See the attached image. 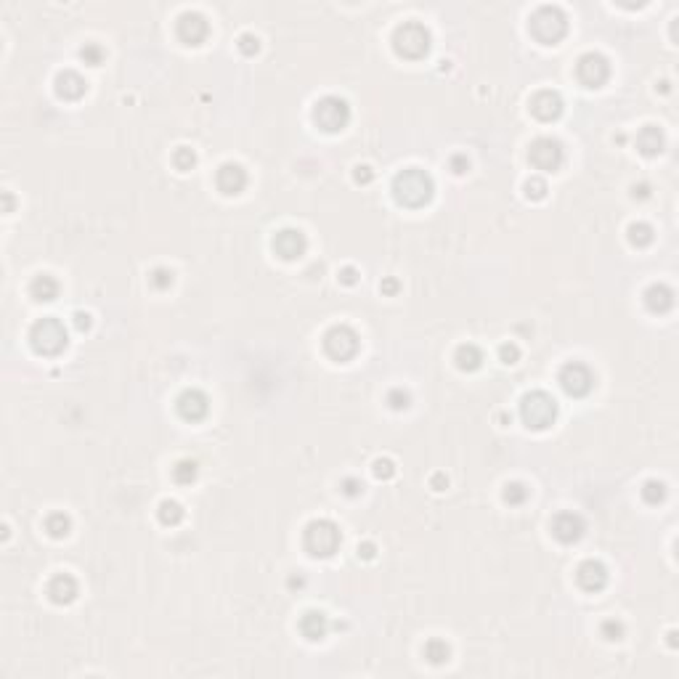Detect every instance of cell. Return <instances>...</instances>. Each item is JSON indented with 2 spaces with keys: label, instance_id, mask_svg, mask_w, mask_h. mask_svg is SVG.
<instances>
[{
  "label": "cell",
  "instance_id": "7dc6e473",
  "mask_svg": "<svg viewBox=\"0 0 679 679\" xmlns=\"http://www.w3.org/2000/svg\"><path fill=\"white\" fill-rule=\"evenodd\" d=\"M374 555H377V547H374L372 541H364V544H359V557H364V560H372Z\"/></svg>",
  "mask_w": 679,
  "mask_h": 679
},
{
  "label": "cell",
  "instance_id": "d6a6232c",
  "mask_svg": "<svg viewBox=\"0 0 679 679\" xmlns=\"http://www.w3.org/2000/svg\"><path fill=\"white\" fill-rule=\"evenodd\" d=\"M173 282H176V276H173V271H170V269H154L152 273H149V284H152L157 292H165V290H170V287H173Z\"/></svg>",
  "mask_w": 679,
  "mask_h": 679
},
{
  "label": "cell",
  "instance_id": "8992f818",
  "mask_svg": "<svg viewBox=\"0 0 679 679\" xmlns=\"http://www.w3.org/2000/svg\"><path fill=\"white\" fill-rule=\"evenodd\" d=\"M520 417L523 422L531 427V430H544L555 422L557 417V403L550 393L544 390H534V393H526L523 401H520Z\"/></svg>",
  "mask_w": 679,
  "mask_h": 679
},
{
  "label": "cell",
  "instance_id": "484cf974",
  "mask_svg": "<svg viewBox=\"0 0 679 679\" xmlns=\"http://www.w3.org/2000/svg\"><path fill=\"white\" fill-rule=\"evenodd\" d=\"M157 517H159V523H162V526H178L180 520H183V507H180L176 499L159 501Z\"/></svg>",
  "mask_w": 679,
  "mask_h": 679
},
{
  "label": "cell",
  "instance_id": "f907efd6",
  "mask_svg": "<svg viewBox=\"0 0 679 679\" xmlns=\"http://www.w3.org/2000/svg\"><path fill=\"white\" fill-rule=\"evenodd\" d=\"M11 207H13V199H11V194L6 192V194H3V210H6V213H11Z\"/></svg>",
  "mask_w": 679,
  "mask_h": 679
},
{
  "label": "cell",
  "instance_id": "681fc988",
  "mask_svg": "<svg viewBox=\"0 0 679 679\" xmlns=\"http://www.w3.org/2000/svg\"><path fill=\"white\" fill-rule=\"evenodd\" d=\"M446 486H449V478H446V475H441V473L433 475V488H436V491H443Z\"/></svg>",
  "mask_w": 679,
  "mask_h": 679
},
{
  "label": "cell",
  "instance_id": "5bb4252c",
  "mask_svg": "<svg viewBox=\"0 0 679 679\" xmlns=\"http://www.w3.org/2000/svg\"><path fill=\"white\" fill-rule=\"evenodd\" d=\"M308 250V239L300 229H282L273 236V252L284 260H297Z\"/></svg>",
  "mask_w": 679,
  "mask_h": 679
},
{
  "label": "cell",
  "instance_id": "603a6c76",
  "mask_svg": "<svg viewBox=\"0 0 679 679\" xmlns=\"http://www.w3.org/2000/svg\"><path fill=\"white\" fill-rule=\"evenodd\" d=\"M637 149L645 157H658V154L664 152V133H661V128L645 125L640 130V136H637Z\"/></svg>",
  "mask_w": 679,
  "mask_h": 679
},
{
  "label": "cell",
  "instance_id": "6da1fadb",
  "mask_svg": "<svg viewBox=\"0 0 679 679\" xmlns=\"http://www.w3.org/2000/svg\"><path fill=\"white\" fill-rule=\"evenodd\" d=\"M436 183L430 178V173H424L420 167H406L393 178V196L398 205L403 207H422L433 199Z\"/></svg>",
  "mask_w": 679,
  "mask_h": 679
},
{
  "label": "cell",
  "instance_id": "ffe728a7",
  "mask_svg": "<svg viewBox=\"0 0 679 679\" xmlns=\"http://www.w3.org/2000/svg\"><path fill=\"white\" fill-rule=\"evenodd\" d=\"M45 592H48V597H51V603L56 605H69L77 600V594H80V587H77V578L69 576V573H56V576L48 581V587H45Z\"/></svg>",
  "mask_w": 679,
  "mask_h": 679
},
{
  "label": "cell",
  "instance_id": "ab89813d",
  "mask_svg": "<svg viewBox=\"0 0 679 679\" xmlns=\"http://www.w3.org/2000/svg\"><path fill=\"white\" fill-rule=\"evenodd\" d=\"M372 473H374V478H380V480H390V478L396 475V464H393V459H374Z\"/></svg>",
  "mask_w": 679,
  "mask_h": 679
},
{
  "label": "cell",
  "instance_id": "30bf717a",
  "mask_svg": "<svg viewBox=\"0 0 679 679\" xmlns=\"http://www.w3.org/2000/svg\"><path fill=\"white\" fill-rule=\"evenodd\" d=\"M528 159H531V165L536 167V170L555 173V170H560V165H563L565 159L563 143L557 141V138H550V136H541V138H536V141L531 143Z\"/></svg>",
  "mask_w": 679,
  "mask_h": 679
},
{
  "label": "cell",
  "instance_id": "ee69618b",
  "mask_svg": "<svg viewBox=\"0 0 679 679\" xmlns=\"http://www.w3.org/2000/svg\"><path fill=\"white\" fill-rule=\"evenodd\" d=\"M337 276H340V282L348 284V287L359 282V271L353 269V266H345V269H340V273H337Z\"/></svg>",
  "mask_w": 679,
  "mask_h": 679
},
{
  "label": "cell",
  "instance_id": "8fae6325",
  "mask_svg": "<svg viewBox=\"0 0 679 679\" xmlns=\"http://www.w3.org/2000/svg\"><path fill=\"white\" fill-rule=\"evenodd\" d=\"M576 77L578 83L587 85V88H600L610 77V62L605 59L603 53H584L576 62Z\"/></svg>",
  "mask_w": 679,
  "mask_h": 679
},
{
  "label": "cell",
  "instance_id": "e0dca14e",
  "mask_svg": "<svg viewBox=\"0 0 679 679\" xmlns=\"http://www.w3.org/2000/svg\"><path fill=\"white\" fill-rule=\"evenodd\" d=\"M576 581L584 592H600L608 584V568L600 560H584L576 568Z\"/></svg>",
  "mask_w": 679,
  "mask_h": 679
},
{
  "label": "cell",
  "instance_id": "9a60e30c",
  "mask_svg": "<svg viewBox=\"0 0 679 679\" xmlns=\"http://www.w3.org/2000/svg\"><path fill=\"white\" fill-rule=\"evenodd\" d=\"M584 531H587V523L576 513H560L552 520V536L563 544H576L584 536Z\"/></svg>",
  "mask_w": 679,
  "mask_h": 679
},
{
  "label": "cell",
  "instance_id": "7402d4cb",
  "mask_svg": "<svg viewBox=\"0 0 679 679\" xmlns=\"http://www.w3.org/2000/svg\"><path fill=\"white\" fill-rule=\"evenodd\" d=\"M327 629H329V621L321 610H308L303 618H300V631L303 637L310 642H319L327 637Z\"/></svg>",
  "mask_w": 679,
  "mask_h": 679
},
{
  "label": "cell",
  "instance_id": "83f0119b",
  "mask_svg": "<svg viewBox=\"0 0 679 679\" xmlns=\"http://www.w3.org/2000/svg\"><path fill=\"white\" fill-rule=\"evenodd\" d=\"M45 531H48V534H51L53 538L69 536V531H72V520H69V515H64V513H51L48 517H45Z\"/></svg>",
  "mask_w": 679,
  "mask_h": 679
},
{
  "label": "cell",
  "instance_id": "b9f144b4",
  "mask_svg": "<svg viewBox=\"0 0 679 679\" xmlns=\"http://www.w3.org/2000/svg\"><path fill=\"white\" fill-rule=\"evenodd\" d=\"M340 488H343V494H345V496H359L361 491H364V483H361V480H356V478H343Z\"/></svg>",
  "mask_w": 679,
  "mask_h": 679
},
{
  "label": "cell",
  "instance_id": "5b68a950",
  "mask_svg": "<svg viewBox=\"0 0 679 679\" xmlns=\"http://www.w3.org/2000/svg\"><path fill=\"white\" fill-rule=\"evenodd\" d=\"M393 48L401 59H422L430 51V32L420 22H403L393 32Z\"/></svg>",
  "mask_w": 679,
  "mask_h": 679
},
{
  "label": "cell",
  "instance_id": "f6af8a7d",
  "mask_svg": "<svg viewBox=\"0 0 679 679\" xmlns=\"http://www.w3.org/2000/svg\"><path fill=\"white\" fill-rule=\"evenodd\" d=\"M372 167H366V165H359L356 167V173H353V178H356V183H369L372 180Z\"/></svg>",
  "mask_w": 679,
  "mask_h": 679
},
{
  "label": "cell",
  "instance_id": "1f68e13d",
  "mask_svg": "<svg viewBox=\"0 0 679 679\" xmlns=\"http://www.w3.org/2000/svg\"><path fill=\"white\" fill-rule=\"evenodd\" d=\"M642 499L648 501V504H661V501L666 499V486L661 480H648L642 486Z\"/></svg>",
  "mask_w": 679,
  "mask_h": 679
},
{
  "label": "cell",
  "instance_id": "7c38bea8",
  "mask_svg": "<svg viewBox=\"0 0 679 679\" xmlns=\"http://www.w3.org/2000/svg\"><path fill=\"white\" fill-rule=\"evenodd\" d=\"M178 38L186 43V45H199L205 43L207 35H210V24L207 19L199 11H186L178 16V27H176Z\"/></svg>",
  "mask_w": 679,
  "mask_h": 679
},
{
  "label": "cell",
  "instance_id": "7a4b0ae2",
  "mask_svg": "<svg viewBox=\"0 0 679 679\" xmlns=\"http://www.w3.org/2000/svg\"><path fill=\"white\" fill-rule=\"evenodd\" d=\"M528 29L531 35L544 43V45H555L565 38L568 32V16L560 6H538L536 11L528 19Z\"/></svg>",
  "mask_w": 679,
  "mask_h": 679
},
{
  "label": "cell",
  "instance_id": "e575fe53",
  "mask_svg": "<svg viewBox=\"0 0 679 679\" xmlns=\"http://www.w3.org/2000/svg\"><path fill=\"white\" fill-rule=\"evenodd\" d=\"M103 56H106V53H103V48L99 45V43H85V45L80 48V59H83L88 66H99L103 62Z\"/></svg>",
  "mask_w": 679,
  "mask_h": 679
},
{
  "label": "cell",
  "instance_id": "d590c367",
  "mask_svg": "<svg viewBox=\"0 0 679 679\" xmlns=\"http://www.w3.org/2000/svg\"><path fill=\"white\" fill-rule=\"evenodd\" d=\"M523 189H526L528 199L538 202V199H544V196H547V180L538 178V176H534V178L526 180V186H523Z\"/></svg>",
  "mask_w": 679,
  "mask_h": 679
},
{
  "label": "cell",
  "instance_id": "f35d334b",
  "mask_svg": "<svg viewBox=\"0 0 679 679\" xmlns=\"http://www.w3.org/2000/svg\"><path fill=\"white\" fill-rule=\"evenodd\" d=\"M236 45H239V51H242L244 56H255V53L260 51V40H257V35H252V32H242L239 40H236Z\"/></svg>",
  "mask_w": 679,
  "mask_h": 679
},
{
  "label": "cell",
  "instance_id": "9c48e42d",
  "mask_svg": "<svg viewBox=\"0 0 679 679\" xmlns=\"http://www.w3.org/2000/svg\"><path fill=\"white\" fill-rule=\"evenodd\" d=\"M557 383H560V387L571 398H584L589 396L592 387H594V374H592V369L587 364L568 361L563 369H560V374H557Z\"/></svg>",
  "mask_w": 679,
  "mask_h": 679
},
{
  "label": "cell",
  "instance_id": "836d02e7",
  "mask_svg": "<svg viewBox=\"0 0 679 679\" xmlns=\"http://www.w3.org/2000/svg\"><path fill=\"white\" fill-rule=\"evenodd\" d=\"M173 165L178 167L180 173L192 170V167L196 165V154H194V149H189V146H178V149L173 152Z\"/></svg>",
  "mask_w": 679,
  "mask_h": 679
},
{
  "label": "cell",
  "instance_id": "f1b7e54d",
  "mask_svg": "<svg viewBox=\"0 0 679 679\" xmlns=\"http://www.w3.org/2000/svg\"><path fill=\"white\" fill-rule=\"evenodd\" d=\"M653 226L650 223H631L629 226V242L634 244V247H648V244L653 242Z\"/></svg>",
  "mask_w": 679,
  "mask_h": 679
},
{
  "label": "cell",
  "instance_id": "44dd1931",
  "mask_svg": "<svg viewBox=\"0 0 679 679\" xmlns=\"http://www.w3.org/2000/svg\"><path fill=\"white\" fill-rule=\"evenodd\" d=\"M645 306L650 313H666L674 306V292L666 284H650L645 290Z\"/></svg>",
  "mask_w": 679,
  "mask_h": 679
},
{
  "label": "cell",
  "instance_id": "4dcf8cb0",
  "mask_svg": "<svg viewBox=\"0 0 679 679\" xmlns=\"http://www.w3.org/2000/svg\"><path fill=\"white\" fill-rule=\"evenodd\" d=\"M528 486L526 483H520V480H513V483H507L504 486V501L507 504H513V507H517V504H523V501L528 499Z\"/></svg>",
  "mask_w": 679,
  "mask_h": 679
},
{
  "label": "cell",
  "instance_id": "3957f363",
  "mask_svg": "<svg viewBox=\"0 0 679 679\" xmlns=\"http://www.w3.org/2000/svg\"><path fill=\"white\" fill-rule=\"evenodd\" d=\"M29 345L38 356H59L66 348V329L56 316H45L32 324Z\"/></svg>",
  "mask_w": 679,
  "mask_h": 679
},
{
  "label": "cell",
  "instance_id": "2e32d148",
  "mask_svg": "<svg viewBox=\"0 0 679 679\" xmlns=\"http://www.w3.org/2000/svg\"><path fill=\"white\" fill-rule=\"evenodd\" d=\"M563 96L557 90H538L536 96L531 99V112L534 117H538L541 122H552L563 115Z\"/></svg>",
  "mask_w": 679,
  "mask_h": 679
},
{
  "label": "cell",
  "instance_id": "cb8c5ba5",
  "mask_svg": "<svg viewBox=\"0 0 679 679\" xmlns=\"http://www.w3.org/2000/svg\"><path fill=\"white\" fill-rule=\"evenodd\" d=\"M29 295L35 297L38 303H51V300L59 297V282L53 279L51 273H40L29 284Z\"/></svg>",
  "mask_w": 679,
  "mask_h": 679
},
{
  "label": "cell",
  "instance_id": "4316f807",
  "mask_svg": "<svg viewBox=\"0 0 679 679\" xmlns=\"http://www.w3.org/2000/svg\"><path fill=\"white\" fill-rule=\"evenodd\" d=\"M451 655V648L446 645V640H438V637H433V640L424 645V658L433 664V666H441V664H446Z\"/></svg>",
  "mask_w": 679,
  "mask_h": 679
},
{
  "label": "cell",
  "instance_id": "60d3db41",
  "mask_svg": "<svg viewBox=\"0 0 679 679\" xmlns=\"http://www.w3.org/2000/svg\"><path fill=\"white\" fill-rule=\"evenodd\" d=\"M499 359H501V364H517V359H520V348L515 345V343H504V345L499 348Z\"/></svg>",
  "mask_w": 679,
  "mask_h": 679
},
{
  "label": "cell",
  "instance_id": "74e56055",
  "mask_svg": "<svg viewBox=\"0 0 679 679\" xmlns=\"http://www.w3.org/2000/svg\"><path fill=\"white\" fill-rule=\"evenodd\" d=\"M387 403H390V409H396V411L409 409V403H411L409 390H403V387H393V390L387 393Z\"/></svg>",
  "mask_w": 679,
  "mask_h": 679
},
{
  "label": "cell",
  "instance_id": "4fadbf2b",
  "mask_svg": "<svg viewBox=\"0 0 679 679\" xmlns=\"http://www.w3.org/2000/svg\"><path fill=\"white\" fill-rule=\"evenodd\" d=\"M176 409H178V414L186 420V422H199V420H205L207 411H210V398H207L202 390L189 387V390H183V393L178 396Z\"/></svg>",
  "mask_w": 679,
  "mask_h": 679
},
{
  "label": "cell",
  "instance_id": "52a82bcc",
  "mask_svg": "<svg viewBox=\"0 0 679 679\" xmlns=\"http://www.w3.org/2000/svg\"><path fill=\"white\" fill-rule=\"evenodd\" d=\"M313 122L324 133H340L350 122V106L340 96H324L313 106Z\"/></svg>",
  "mask_w": 679,
  "mask_h": 679
},
{
  "label": "cell",
  "instance_id": "ac0fdd59",
  "mask_svg": "<svg viewBox=\"0 0 679 679\" xmlns=\"http://www.w3.org/2000/svg\"><path fill=\"white\" fill-rule=\"evenodd\" d=\"M215 186H218L226 196L242 194L244 186H247V173H244V167L236 165V162H226V165H220L218 173H215Z\"/></svg>",
  "mask_w": 679,
  "mask_h": 679
},
{
  "label": "cell",
  "instance_id": "ba28073f",
  "mask_svg": "<svg viewBox=\"0 0 679 679\" xmlns=\"http://www.w3.org/2000/svg\"><path fill=\"white\" fill-rule=\"evenodd\" d=\"M324 350L332 361H350L359 353V334L350 329L348 324H337L324 334Z\"/></svg>",
  "mask_w": 679,
  "mask_h": 679
},
{
  "label": "cell",
  "instance_id": "8d00e7d4",
  "mask_svg": "<svg viewBox=\"0 0 679 679\" xmlns=\"http://www.w3.org/2000/svg\"><path fill=\"white\" fill-rule=\"evenodd\" d=\"M600 634H603L605 640H621L624 637V624L621 621H615V618H605L603 624H600Z\"/></svg>",
  "mask_w": 679,
  "mask_h": 679
},
{
  "label": "cell",
  "instance_id": "7bdbcfd3",
  "mask_svg": "<svg viewBox=\"0 0 679 679\" xmlns=\"http://www.w3.org/2000/svg\"><path fill=\"white\" fill-rule=\"evenodd\" d=\"M451 170H454L457 176L467 173V170H470V159H467L464 154H454V157H451Z\"/></svg>",
  "mask_w": 679,
  "mask_h": 679
},
{
  "label": "cell",
  "instance_id": "d6986e66",
  "mask_svg": "<svg viewBox=\"0 0 679 679\" xmlns=\"http://www.w3.org/2000/svg\"><path fill=\"white\" fill-rule=\"evenodd\" d=\"M53 88H56L59 99H64V101H80L85 96V90H88V83L77 75L75 69H64V72L56 75Z\"/></svg>",
  "mask_w": 679,
  "mask_h": 679
},
{
  "label": "cell",
  "instance_id": "c3c4849f",
  "mask_svg": "<svg viewBox=\"0 0 679 679\" xmlns=\"http://www.w3.org/2000/svg\"><path fill=\"white\" fill-rule=\"evenodd\" d=\"M380 290H383V295H396L398 292V282L390 276V279H385L383 284H380Z\"/></svg>",
  "mask_w": 679,
  "mask_h": 679
},
{
  "label": "cell",
  "instance_id": "bcb514c9",
  "mask_svg": "<svg viewBox=\"0 0 679 679\" xmlns=\"http://www.w3.org/2000/svg\"><path fill=\"white\" fill-rule=\"evenodd\" d=\"M90 324H93V321H90V313L77 310V313H75V327H77V329H80V332H88Z\"/></svg>",
  "mask_w": 679,
  "mask_h": 679
},
{
  "label": "cell",
  "instance_id": "d4e9b609",
  "mask_svg": "<svg viewBox=\"0 0 679 679\" xmlns=\"http://www.w3.org/2000/svg\"><path fill=\"white\" fill-rule=\"evenodd\" d=\"M454 361H457V366H459L462 372H475L483 364V350L478 345H473V343H464V345L457 348Z\"/></svg>",
  "mask_w": 679,
  "mask_h": 679
},
{
  "label": "cell",
  "instance_id": "277c9868",
  "mask_svg": "<svg viewBox=\"0 0 679 679\" xmlns=\"http://www.w3.org/2000/svg\"><path fill=\"white\" fill-rule=\"evenodd\" d=\"M340 541H343L340 526L327 520V517L310 520L306 526V534H303V544L313 557H332L334 552L340 550Z\"/></svg>",
  "mask_w": 679,
  "mask_h": 679
},
{
  "label": "cell",
  "instance_id": "f546056e",
  "mask_svg": "<svg viewBox=\"0 0 679 679\" xmlns=\"http://www.w3.org/2000/svg\"><path fill=\"white\" fill-rule=\"evenodd\" d=\"M196 462L192 459H180L176 467H173V478H176V483H180V486H189V483H194L196 480Z\"/></svg>",
  "mask_w": 679,
  "mask_h": 679
}]
</instances>
